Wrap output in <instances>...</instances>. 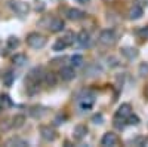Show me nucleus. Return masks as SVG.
I'll list each match as a JSON object with an SVG mask.
<instances>
[{
    "instance_id": "3",
    "label": "nucleus",
    "mask_w": 148,
    "mask_h": 147,
    "mask_svg": "<svg viewBox=\"0 0 148 147\" xmlns=\"http://www.w3.org/2000/svg\"><path fill=\"white\" fill-rule=\"evenodd\" d=\"M99 42L105 46H110L116 42V33L113 30H104L99 34Z\"/></svg>"
},
{
    "instance_id": "14",
    "label": "nucleus",
    "mask_w": 148,
    "mask_h": 147,
    "mask_svg": "<svg viewBox=\"0 0 148 147\" xmlns=\"http://www.w3.org/2000/svg\"><path fill=\"white\" fill-rule=\"evenodd\" d=\"M5 146H8V147H10V146L25 147V146H28V143H27V141H24V140H21V138H18V137H12V138H9V140L5 141Z\"/></svg>"
},
{
    "instance_id": "1",
    "label": "nucleus",
    "mask_w": 148,
    "mask_h": 147,
    "mask_svg": "<svg viewBox=\"0 0 148 147\" xmlns=\"http://www.w3.org/2000/svg\"><path fill=\"white\" fill-rule=\"evenodd\" d=\"M27 43L33 48V49H40L46 45V37L40 33H30L27 36Z\"/></svg>"
},
{
    "instance_id": "21",
    "label": "nucleus",
    "mask_w": 148,
    "mask_h": 147,
    "mask_svg": "<svg viewBox=\"0 0 148 147\" xmlns=\"http://www.w3.org/2000/svg\"><path fill=\"white\" fill-rule=\"evenodd\" d=\"M8 46H9L10 49L18 48V46H19V40H18V37H15V36H10V37L8 39Z\"/></svg>"
},
{
    "instance_id": "29",
    "label": "nucleus",
    "mask_w": 148,
    "mask_h": 147,
    "mask_svg": "<svg viewBox=\"0 0 148 147\" xmlns=\"http://www.w3.org/2000/svg\"><path fill=\"white\" fill-rule=\"evenodd\" d=\"M2 110H5V107H3V103H2V97H0V112Z\"/></svg>"
},
{
    "instance_id": "23",
    "label": "nucleus",
    "mask_w": 148,
    "mask_h": 147,
    "mask_svg": "<svg viewBox=\"0 0 148 147\" xmlns=\"http://www.w3.org/2000/svg\"><path fill=\"white\" fill-rule=\"evenodd\" d=\"M61 40H64V42L67 43V46H70V45H73V43H74V40H76V39H74V34H73V33H67V34L64 36V37L61 39Z\"/></svg>"
},
{
    "instance_id": "16",
    "label": "nucleus",
    "mask_w": 148,
    "mask_h": 147,
    "mask_svg": "<svg viewBox=\"0 0 148 147\" xmlns=\"http://www.w3.org/2000/svg\"><path fill=\"white\" fill-rule=\"evenodd\" d=\"M43 80L45 83L47 85V86H53V85L56 83V77L53 73H46V75H43Z\"/></svg>"
},
{
    "instance_id": "2",
    "label": "nucleus",
    "mask_w": 148,
    "mask_h": 147,
    "mask_svg": "<svg viewBox=\"0 0 148 147\" xmlns=\"http://www.w3.org/2000/svg\"><path fill=\"white\" fill-rule=\"evenodd\" d=\"M40 135L45 141L51 143V141L56 140V131L51 126H47V125H43V126H40Z\"/></svg>"
},
{
    "instance_id": "10",
    "label": "nucleus",
    "mask_w": 148,
    "mask_h": 147,
    "mask_svg": "<svg viewBox=\"0 0 148 147\" xmlns=\"http://www.w3.org/2000/svg\"><path fill=\"white\" fill-rule=\"evenodd\" d=\"M144 15V9L139 5H133L129 10V18L130 19H139Z\"/></svg>"
},
{
    "instance_id": "19",
    "label": "nucleus",
    "mask_w": 148,
    "mask_h": 147,
    "mask_svg": "<svg viewBox=\"0 0 148 147\" xmlns=\"http://www.w3.org/2000/svg\"><path fill=\"white\" fill-rule=\"evenodd\" d=\"M12 61H14V64H16V66L21 67V66H24V64L27 63V57L24 55V54H18V55L14 57V59H12Z\"/></svg>"
},
{
    "instance_id": "5",
    "label": "nucleus",
    "mask_w": 148,
    "mask_h": 147,
    "mask_svg": "<svg viewBox=\"0 0 148 147\" xmlns=\"http://www.w3.org/2000/svg\"><path fill=\"white\" fill-rule=\"evenodd\" d=\"M117 135L114 132H105L104 134V137H102V140H101V146H104V147H108V146H116L117 144Z\"/></svg>"
},
{
    "instance_id": "18",
    "label": "nucleus",
    "mask_w": 148,
    "mask_h": 147,
    "mask_svg": "<svg viewBox=\"0 0 148 147\" xmlns=\"http://www.w3.org/2000/svg\"><path fill=\"white\" fill-rule=\"evenodd\" d=\"M14 80H15V75H14L12 71H8L6 75L3 76V83H5V86H12Z\"/></svg>"
},
{
    "instance_id": "17",
    "label": "nucleus",
    "mask_w": 148,
    "mask_h": 147,
    "mask_svg": "<svg viewBox=\"0 0 148 147\" xmlns=\"http://www.w3.org/2000/svg\"><path fill=\"white\" fill-rule=\"evenodd\" d=\"M24 120H25V116L24 115H16L14 119H12V126L14 128H19L24 125Z\"/></svg>"
},
{
    "instance_id": "8",
    "label": "nucleus",
    "mask_w": 148,
    "mask_h": 147,
    "mask_svg": "<svg viewBox=\"0 0 148 147\" xmlns=\"http://www.w3.org/2000/svg\"><path fill=\"white\" fill-rule=\"evenodd\" d=\"M59 75H61V77H62V80L70 82V80H73L74 77H76V71H74L73 67H62L61 71H59Z\"/></svg>"
},
{
    "instance_id": "22",
    "label": "nucleus",
    "mask_w": 148,
    "mask_h": 147,
    "mask_svg": "<svg viewBox=\"0 0 148 147\" xmlns=\"http://www.w3.org/2000/svg\"><path fill=\"white\" fill-rule=\"evenodd\" d=\"M67 48V43L64 42V40H58L55 45H53V51H56V52H59V51H64V49Z\"/></svg>"
},
{
    "instance_id": "24",
    "label": "nucleus",
    "mask_w": 148,
    "mask_h": 147,
    "mask_svg": "<svg viewBox=\"0 0 148 147\" xmlns=\"http://www.w3.org/2000/svg\"><path fill=\"white\" fill-rule=\"evenodd\" d=\"M139 75L141 76H147L148 75V63H142L139 66Z\"/></svg>"
},
{
    "instance_id": "30",
    "label": "nucleus",
    "mask_w": 148,
    "mask_h": 147,
    "mask_svg": "<svg viewBox=\"0 0 148 147\" xmlns=\"http://www.w3.org/2000/svg\"><path fill=\"white\" fill-rule=\"evenodd\" d=\"M147 95H148V89H147Z\"/></svg>"
},
{
    "instance_id": "28",
    "label": "nucleus",
    "mask_w": 148,
    "mask_h": 147,
    "mask_svg": "<svg viewBox=\"0 0 148 147\" xmlns=\"http://www.w3.org/2000/svg\"><path fill=\"white\" fill-rule=\"evenodd\" d=\"M138 34L141 36L142 39H148V26H145V27H142V28H139V31H138Z\"/></svg>"
},
{
    "instance_id": "6",
    "label": "nucleus",
    "mask_w": 148,
    "mask_h": 147,
    "mask_svg": "<svg viewBox=\"0 0 148 147\" xmlns=\"http://www.w3.org/2000/svg\"><path fill=\"white\" fill-rule=\"evenodd\" d=\"M10 6L18 15H25V14H28V10H30V8H28V5L25 2H12Z\"/></svg>"
},
{
    "instance_id": "15",
    "label": "nucleus",
    "mask_w": 148,
    "mask_h": 147,
    "mask_svg": "<svg viewBox=\"0 0 148 147\" xmlns=\"http://www.w3.org/2000/svg\"><path fill=\"white\" fill-rule=\"evenodd\" d=\"M121 54L125 55V57H127L129 59H133V58H136L138 57V51L136 49H132V48H125V49H121Z\"/></svg>"
},
{
    "instance_id": "25",
    "label": "nucleus",
    "mask_w": 148,
    "mask_h": 147,
    "mask_svg": "<svg viewBox=\"0 0 148 147\" xmlns=\"http://www.w3.org/2000/svg\"><path fill=\"white\" fill-rule=\"evenodd\" d=\"M92 122H93V124H96V125H99V124H102V122H104V116L101 113H98V115H95L92 117Z\"/></svg>"
},
{
    "instance_id": "7",
    "label": "nucleus",
    "mask_w": 148,
    "mask_h": 147,
    "mask_svg": "<svg viewBox=\"0 0 148 147\" xmlns=\"http://www.w3.org/2000/svg\"><path fill=\"white\" fill-rule=\"evenodd\" d=\"M64 27H65V24H64V21L62 19H59V18H53L52 21H51V24H49V30H51L52 33H59V31H62L64 30Z\"/></svg>"
},
{
    "instance_id": "11",
    "label": "nucleus",
    "mask_w": 148,
    "mask_h": 147,
    "mask_svg": "<svg viewBox=\"0 0 148 147\" xmlns=\"http://www.w3.org/2000/svg\"><path fill=\"white\" fill-rule=\"evenodd\" d=\"M67 17H68L70 19H73V21H79V19H82V18L84 17V12L80 10V9H76V8H71V9H68V12H67Z\"/></svg>"
},
{
    "instance_id": "27",
    "label": "nucleus",
    "mask_w": 148,
    "mask_h": 147,
    "mask_svg": "<svg viewBox=\"0 0 148 147\" xmlns=\"http://www.w3.org/2000/svg\"><path fill=\"white\" fill-rule=\"evenodd\" d=\"M0 97H2V103H3V107H5V108L12 106V101H10V98H9L8 95H0Z\"/></svg>"
},
{
    "instance_id": "13",
    "label": "nucleus",
    "mask_w": 148,
    "mask_h": 147,
    "mask_svg": "<svg viewBox=\"0 0 148 147\" xmlns=\"http://www.w3.org/2000/svg\"><path fill=\"white\" fill-rule=\"evenodd\" d=\"M76 40L79 42L80 46L86 48V46H89V45H90V36H89L88 31H82V33L77 36V39H76Z\"/></svg>"
},
{
    "instance_id": "4",
    "label": "nucleus",
    "mask_w": 148,
    "mask_h": 147,
    "mask_svg": "<svg viewBox=\"0 0 148 147\" xmlns=\"http://www.w3.org/2000/svg\"><path fill=\"white\" fill-rule=\"evenodd\" d=\"M130 113H132L130 104H121V106L117 108V112H116V119L125 120V119H127V116H129Z\"/></svg>"
},
{
    "instance_id": "12",
    "label": "nucleus",
    "mask_w": 148,
    "mask_h": 147,
    "mask_svg": "<svg viewBox=\"0 0 148 147\" xmlns=\"http://www.w3.org/2000/svg\"><path fill=\"white\" fill-rule=\"evenodd\" d=\"M86 134H88V128H86L84 125H77L73 131V137L76 140H82V138H84Z\"/></svg>"
},
{
    "instance_id": "20",
    "label": "nucleus",
    "mask_w": 148,
    "mask_h": 147,
    "mask_svg": "<svg viewBox=\"0 0 148 147\" xmlns=\"http://www.w3.org/2000/svg\"><path fill=\"white\" fill-rule=\"evenodd\" d=\"M71 64H73V67H80L83 64V57L82 55H73L71 57Z\"/></svg>"
},
{
    "instance_id": "26",
    "label": "nucleus",
    "mask_w": 148,
    "mask_h": 147,
    "mask_svg": "<svg viewBox=\"0 0 148 147\" xmlns=\"http://www.w3.org/2000/svg\"><path fill=\"white\" fill-rule=\"evenodd\" d=\"M127 120H129L127 124H130V125H138L139 124V117L138 116H132V113L127 116Z\"/></svg>"
},
{
    "instance_id": "9",
    "label": "nucleus",
    "mask_w": 148,
    "mask_h": 147,
    "mask_svg": "<svg viewBox=\"0 0 148 147\" xmlns=\"http://www.w3.org/2000/svg\"><path fill=\"white\" fill-rule=\"evenodd\" d=\"M42 73V68H34V70H31L30 73H28V77H27V82L28 83H37L42 77H43V75H40Z\"/></svg>"
}]
</instances>
